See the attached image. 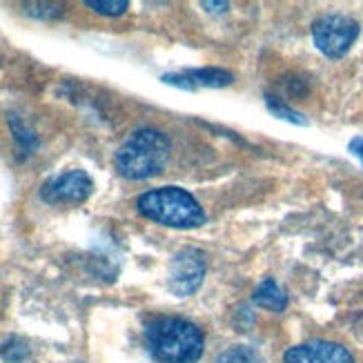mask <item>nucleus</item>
<instances>
[{
  "mask_svg": "<svg viewBox=\"0 0 363 363\" xmlns=\"http://www.w3.org/2000/svg\"><path fill=\"white\" fill-rule=\"evenodd\" d=\"M214 363H261V357L250 345H232V348L218 352Z\"/></svg>",
  "mask_w": 363,
  "mask_h": 363,
  "instance_id": "9b49d317",
  "label": "nucleus"
},
{
  "mask_svg": "<svg viewBox=\"0 0 363 363\" xmlns=\"http://www.w3.org/2000/svg\"><path fill=\"white\" fill-rule=\"evenodd\" d=\"M359 38V23L350 16L330 13L323 18L314 21L312 25V40L317 50L328 58H341L350 52V47Z\"/></svg>",
  "mask_w": 363,
  "mask_h": 363,
  "instance_id": "20e7f679",
  "label": "nucleus"
},
{
  "mask_svg": "<svg viewBox=\"0 0 363 363\" xmlns=\"http://www.w3.org/2000/svg\"><path fill=\"white\" fill-rule=\"evenodd\" d=\"M136 210L145 218L177 230H192L205 223V212L199 201L185 192L183 187H159L152 192L140 194L136 201Z\"/></svg>",
  "mask_w": 363,
  "mask_h": 363,
  "instance_id": "7ed1b4c3",
  "label": "nucleus"
},
{
  "mask_svg": "<svg viewBox=\"0 0 363 363\" xmlns=\"http://www.w3.org/2000/svg\"><path fill=\"white\" fill-rule=\"evenodd\" d=\"M94 192V181L85 169H69L58 174L40 187L43 201L60 205V203H83Z\"/></svg>",
  "mask_w": 363,
  "mask_h": 363,
  "instance_id": "423d86ee",
  "label": "nucleus"
},
{
  "mask_svg": "<svg viewBox=\"0 0 363 363\" xmlns=\"http://www.w3.org/2000/svg\"><path fill=\"white\" fill-rule=\"evenodd\" d=\"M163 81L181 87V89H196V87H225L234 81V76L218 67H203V69H185L181 74H165Z\"/></svg>",
  "mask_w": 363,
  "mask_h": 363,
  "instance_id": "6e6552de",
  "label": "nucleus"
},
{
  "mask_svg": "<svg viewBox=\"0 0 363 363\" xmlns=\"http://www.w3.org/2000/svg\"><path fill=\"white\" fill-rule=\"evenodd\" d=\"M265 105H267V109H270L274 116H279L283 121H288L292 125H308V121L303 118V114H298L296 109H292L288 103H283L281 99L272 96V94H267V96H265Z\"/></svg>",
  "mask_w": 363,
  "mask_h": 363,
  "instance_id": "f8f14e48",
  "label": "nucleus"
},
{
  "mask_svg": "<svg viewBox=\"0 0 363 363\" xmlns=\"http://www.w3.org/2000/svg\"><path fill=\"white\" fill-rule=\"evenodd\" d=\"M205 272H208V261L203 252L196 247H185L169 263L167 286L177 296H189L201 288Z\"/></svg>",
  "mask_w": 363,
  "mask_h": 363,
  "instance_id": "39448f33",
  "label": "nucleus"
},
{
  "mask_svg": "<svg viewBox=\"0 0 363 363\" xmlns=\"http://www.w3.org/2000/svg\"><path fill=\"white\" fill-rule=\"evenodd\" d=\"M85 5L103 16H121L128 11V0H85Z\"/></svg>",
  "mask_w": 363,
  "mask_h": 363,
  "instance_id": "ddd939ff",
  "label": "nucleus"
},
{
  "mask_svg": "<svg viewBox=\"0 0 363 363\" xmlns=\"http://www.w3.org/2000/svg\"><path fill=\"white\" fill-rule=\"evenodd\" d=\"M9 128H11L16 145H18L23 154H31L38 147V136L27 128L25 121H21L18 114H9Z\"/></svg>",
  "mask_w": 363,
  "mask_h": 363,
  "instance_id": "9d476101",
  "label": "nucleus"
},
{
  "mask_svg": "<svg viewBox=\"0 0 363 363\" xmlns=\"http://www.w3.org/2000/svg\"><path fill=\"white\" fill-rule=\"evenodd\" d=\"M145 345L161 363H196L203 354L205 339L192 321L161 317L145 328Z\"/></svg>",
  "mask_w": 363,
  "mask_h": 363,
  "instance_id": "f257e3e1",
  "label": "nucleus"
},
{
  "mask_svg": "<svg viewBox=\"0 0 363 363\" xmlns=\"http://www.w3.org/2000/svg\"><path fill=\"white\" fill-rule=\"evenodd\" d=\"M286 363H357L348 348L341 343L314 339L292 345V348L283 354Z\"/></svg>",
  "mask_w": 363,
  "mask_h": 363,
  "instance_id": "0eeeda50",
  "label": "nucleus"
},
{
  "mask_svg": "<svg viewBox=\"0 0 363 363\" xmlns=\"http://www.w3.org/2000/svg\"><path fill=\"white\" fill-rule=\"evenodd\" d=\"M205 11H212V13H218V11H228V3H203Z\"/></svg>",
  "mask_w": 363,
  "mask_h": 363,
  "instance_id": "2eb2a0df",
  "label": "nucleus"
},
{
  "mask_svg": "<svg viewBox=\"0 0 363 363\" xmlns=\"http://www.w3.org/2000/svg\"><path fill=\"white\" fill-rule=\"evenodd\" d=\"M350 152H352L354 156H359V161L363 163V138H361V136L350 140Z\"/></svg>",
  "mask_w": 363,
  "mask_h": 363,
  "instance_id": "4468645a",
  "label": "nucleus"
},
{
  "mask_svg": "<svg viewBox=\"0 0 363 363\" xmlns=\"http://www.w3.org/2000/svg\"><path fill=\"white\" fill-rule=\"evenodd\" d=\"M169 159V140L159 130H138L118 147L114 163L123 179L147 181L161 174Z\"/></svg>",
  "mask_w": 363,
  "mask_h": 363,
  "instance_id": "f03ea898",
  "label": "nucleus"
},
{
  "mask_svg": "<svg viewBox=\"0 0 363 363\" xmlns=\"http://www.w3.org/2000/svg\"><path fill=\"white\" fill-rule=\"evenodd\" d=\"M252 301H255L263 310L283 312L288 308V294L274 279H265V281H261V286L255 290V294H252Z\"/></svg>",
  "mask_w": 363,
  "mask_h": 363,
  "instance_id": "1a4fd4ad",
  "label": "nucleus"
}]
</instances>
